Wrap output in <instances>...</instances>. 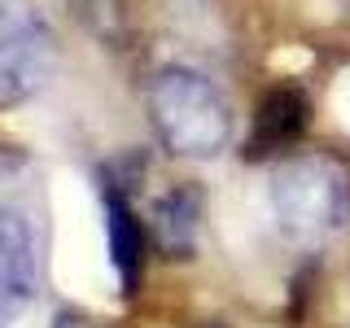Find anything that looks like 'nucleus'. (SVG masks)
Instances as JSON below:
<instances>
[{
	"label": "nucleus",
	"instance_id": "nucleus-3",
	"mask_svg": "<svg viewBox=\"0 0 350 328\" xmlns=\"http://www.w3.org/2000/svg\"><path fill=\"white\" fill-rule=\"evenodd\" d=\"M57 40L22 0H0V109L22 105L53 79Z\"/></svg>",
	"mask_w": 350,
	"mask_h": 328
},
{
	"label": "nucleus",
	"instance_id": "nucleus-1",
	"mask_svg": "<svg viewBox=\"0 0 350 328\" xmlns=\"http://www.w3.org/2000/svg\"><path fill=\"white\" fill-rule=\"evenodd\" d=\"M149 123L171 158L211 162L232 145V105L211 74L193 66H162L145 92Z\"/></svg>",
	"mask_w": 350,
	"mask_h": 328
},
{
	"label": "nucleus",
	"instance_id": "nucleus-9",
	"mask_svg": "<svg viewBox=\"0 0 350 328\" xmlns=\"http://www.w3.org/2000/svg\"><path fill=\"white\" fill-rule=\"evenodd\" d=\"M53 328H96V324L88 320V315H79V311H62V315H57V324H53Z\"/></svg>",
	"mask_w": 350,
	"mask_h": 328
},
{
	"label": "nucleus",
	"instance_id": "nucleus-2",
	"mask_svg": "<svg viewBox=\"0 0 350 328\" xmlns=\"http://www.w3.org/2000/svg\"><path fill=\"white\" fill-rule=\"evenodd\" d=\"M267 202L284 241L324 245L350 223V171L328 153H293L271 171Z\"/></svg>",
	"mask_w": 350,
	"mask_h": 328
},
{
	"label": "nucleus",
	"instance_id": "nucleus-8",
	"mask_svg": "<svg viewBox=\"0 0 350 328\" xmlns=\"http://www.w3.org/2000/svg\"><path fill=\"white\" fill-rule=\"evenodd\" d=\"M27 302H18V298H9L5 289H0V328H18V311Z\"/></svg>",
	"mask_w": 350,
	"mask_h": 328
},
{
	"label": "nucleus",
	"instance_id": "nucleus-4",
	"mask_svg": "<svg viewBox=\"0 0 350 328\" xmlns=\"http://www.w3.org/2000/svg\"><path fill=\"white\" fill-rule=\"evenodd\" d=\"M101 215H105V241H109V262L118 271V284H123V293H136L140 276H145L149 232L114 175H101Z\"/></svg>",
	"mask_w": 350,
	"mask_h": 328
},
{
	"label": "nucleus",
	"instance_id": "nucleus-6",
	"mask_svg": "<svg viewBox=\"0 0 350 328\" xmlns=\"http://www.w3.org/2000/svg\"><path fill=\"white\" fill-rule=\"evenodd\" d=\"M306 118H311V101L298 87H276V92L262 96L258 114H254V131H250V158H271L284 153L302 140Z\"/></svg>",
	"mask_w": 350,
	"mask_h": 328
},
{
	"label": "nucleus",
	"instance_id": "nucleus-5",
	"mask_svg": "<svg viewBox=\"0 0 350 328\" xmlns=\"http://www.w3.org/2000/svg\"><path fill=\"white\" fill-rule=\"evenodd\" d=\"M149 236L158 254L167 258H193L202 236V189L197 184H171L149 206Z\"/></svg>",
	"mask_w": 350,
	"mask_h": 328
},
{
	"label": "nucleus",
	"instance_id": "nucleus-7",
	"mask_svg": "<svg viewBox=\"0 0 350 328\" xmlns=\"http://www.w3.org/2000/svg\"><path fill=\"white\" fill-rule=\"evenodd\" d=\"M0 289L18 302H31L40 289V254L27 215L0 206Z\"/></svg>",
	"mask_w": 350,
	"mask_h": 328
}]
</instances>
